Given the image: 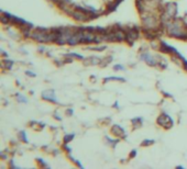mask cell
Masks as SVG:
<instances>
[{"mask_svg":"<svg viewBox=\"0 0 187 169\" xmlns=\"http://www.w3.org/2000/svg\"><path fill=\"white\" fill-rule=\"evenodd\" d=\"M167 122H170V123H173L172 119L170 118L167 114H162V115H160V116L158 118V123L161 125V126L167 128Z\"/></svg>","mask_w":187,"mask_h":169,"instance_id":"1","label":"cell"},{"mask_svg":"<svg viewBox=\"0 0 187 169\" xmlns=\"http://www.w3.org/2000/svg\"><path fill=\"white\" fill-rule=\"evenodd\" d=\"M142 58L144 59L146 63H148L149 65H152V66H154V65H156V61H155V58H153L152 56H150V55L148 54H143V56H142Z\"/></svg>","mask_w":187,"mask_h":169,"instance_id":"2","label":"cell"},{"mask_svg":"<svg viewBox=\"0 0 187 169\" xmlns=\"http://www.w3.org/2000/svg\"><path fill=\"white\" fill-rule=\"evenodd\" d=\"M52 95H53V91H52V90H50V91H45V92H43L42 93V97L45 100H48V101H54V102H56V100H55L54 96L52 97Z\"/></svg>","mask_w":187,"mask_h":169,"instance_id":"3","label":"cell"},{"mask_svg":"<svg viewBox=\"0 0 187 169\" xmlns=\"http://www.w3.org/2000/svg\"><path fill=\"white\" fill-rule=\"evenodd\" d=\"M111 131H112L113 134H115V135H118V136L124 134V130H122V128H120L119 125H115V126H112Z\"/></svg>","mask_w":187,"mask_h":169,"instance_id":"4","label":"cell"},{"mask_svg":"<svg viewBox=\"0 0 187 169\" xmlns=\"http://www.w3.org/2000/svg\"><path fill=\"white\" fill-rule=\"evenodd\" d=\"M73 137H74V135H67V136H65V138H64V142L65 143H68V140H72V138H73Z\"/></svg>","mask_w":187,"mask_h":169,"instance_id":"5","label":"cell"},{"mask_svg":"<svg viewBox=\"0 0 187 169\" xmlns=\"http://www.w3.org/2000/svg\"><path fill=\"white\" fill-rule=\"evenodd\" d=\"M153 142H154V140H144V142H143V143H142V145H143V146H146V145H149V144H152L153 143Z\"/></svg>","mask_w":187,"mask_h":169,"instance_id":"6","label":"cell"},{"mask_svg":"<svg viewBox=\"0 0 187 169\" xmlns=\"http://www.w3.org/2000/svg\"><path fill=\"white\" fill-rule=\"evenodd\" d=\"M115 68H116V69H123L122 66H116V67H115Z\"/></svg>","mask_w":187,"mask_h":169,"instance_id":"7","label":"cell"}]
</instances>
